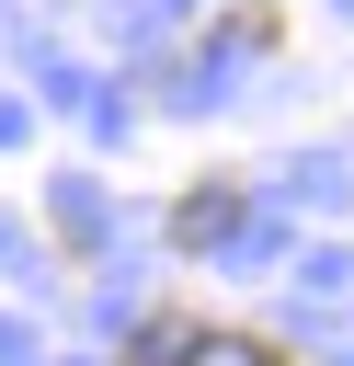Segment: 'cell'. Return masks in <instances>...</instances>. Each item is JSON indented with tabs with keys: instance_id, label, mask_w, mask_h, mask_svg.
<instances>
[{
	"instance_id": "cell-1",
	"label": "cell",
	"mask_w": 354,
	"mask_h": 366,
	"mask_svg": "<svg viewBox=\"0 0 354 366\" xmlns=\"http://www.w3.org/2000/svg\"><path fill=\"white\" fill-rule=\"evenodd\" d=\"M228 229H240V183H206V194L171 206V240H183V252H206V240H228Z\"/></svg>"
}]
</instances>
